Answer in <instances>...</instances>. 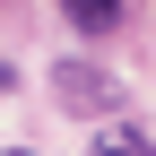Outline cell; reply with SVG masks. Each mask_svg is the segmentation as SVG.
<instances>
[{
    "label": "cell",
    "instance_id": "1",
    "mask_svg": "<svg viewBox=\"0 0 156 156\" xmlns=\"http://www.w3.org/2000/svg\"><path fill=\"white\" fill-rule=\"evenodd\" d=\"M52 87H61V104L69 113H113V104H122V95H113V78H95V69H61V78H52Z\"/></svg>",
    "mask_w": 156,
    "mask_h": 156
},
{
    "label": "cell",
    "instance_id": "2",
    "mask_svg": "<svg viewBox=\"0 0 156 156\" xmlns=\"http://www.w3.org/2000/svg\"><path fill=\"white\" fill-rule=\"evenodd\" d=\"M113 17H122V9H104V0H69V26L78 35H113Z\"/></svg>",
    "mask_w": 156,
    "mask_h": 156
},
{
    "label": "cell",
    "instance_id": "3",
    "mask_svg": "<svg viewBox=\"0 0 156 156\" xmlns=\"http://www.w3.org/2000/svg\"><path fill=\"white\" fill-rule=\"evenodd\" d=\"M95 156H139V139H130V130H113V139H95Z\"/></svg>",
    "mask_w": 156,
    "mask_h": 156
},
{
    "label": "cell",
    "instance_id": "4",
    "mask_svg": "<svg viewBox=\"0 0 156 156\" xmlns=\"http://www.w3.org/2000/svg\"><path fill=\"white\" fill-rule=\"evenodd\" d=\"M0 87H9V69H0Z\"/></svg>",
    "mask_w": 156,
    "mask_h": 156
},
{
    "label": "cell",
    "instance_id": "5",
    "mask_svg": "<svg viewBox=\"0 0 156 156\" xmlns=\"http://www.w3.org/2000/svg\"><path fill=\"white\" fill-rule=\"evenodd\" d=\"M17 156H26V147H17Z\"/></svg>",
    "mask_w": 156,
    "mask_h": 156
}]
</instances>
